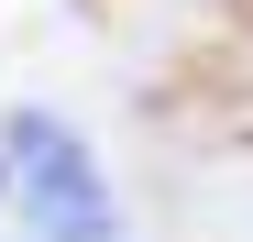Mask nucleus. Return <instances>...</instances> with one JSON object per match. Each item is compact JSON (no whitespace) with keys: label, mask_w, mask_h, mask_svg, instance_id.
<instances>
[{"label":"nucleus","mask_w":253,"mask_h":242,"mask_svg":"<svg viewBox=\"0 0 253 242\" xmlns=\"http://www.w3.org/2000/svg\"><path fill=\"white\" fill-rule=\"evenodd\" d=\"M0 198H11V165H0Z\"/></svg>","instance_id":"obj_2"},{"label":"nucleus","mask_w":253,"mask_h":242,"mask_svg":"<svg viewBox=\"0 0 253 242\" xmlns=\"http://www.w3.org/2000/svg\"><path fill=\"white\" fill-rule=\"evenodd\" d=\"M0 165H11V198H22V220H33V242H110L121 220H110V176H99V154L66 132L55 110H11L0 121Z\"/></svg>","instance_id":"obj_1"}]
</instances>
